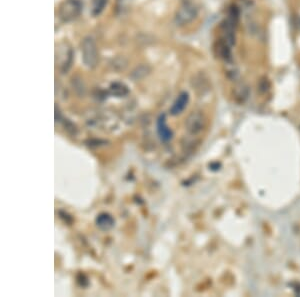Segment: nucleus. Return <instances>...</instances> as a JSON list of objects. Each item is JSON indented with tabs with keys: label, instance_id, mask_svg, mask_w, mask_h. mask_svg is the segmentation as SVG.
I'll return each mask as SVG.
<instances>
[{
	"label": "nucleus",
	"instance_id": "nucleus-1",
	"mask_svg": "<svg viewBox=\"0 0 300 297\" xmlns=\"http://www.w3.org/2000/svg\"><path fill=\"white\" fill-rule=\"evenodd\" d=\"M205 123H206V120L204 115L198 111H195L188 116L185 125H186L187 131L189 133L197 134L203 130V128L205 127Z\"/></svg>",
	"mask_w": 300,
	"mask_h": 297
},
{
	"label": "nucleus",
	"instance_id": "nucleus-2",
	"mask_svg": "<svg viewBox=\"0 0 300 297\" xmlns=\"http://www.w3.org/2000/svg\"><path fill=\"white\" fill-rule=\"evenodd\" d=\"M197 14V9L192 4H184L180 7L176 14V22L180 25L191 22Z\"/></svg>",
	"mask_w": 300,
	"mask_h": 297
},
{
	"label": "nucleus",
	"instance_id": "nucleus-3",
	"mask_svg": "<svg viewBox=\"0 0 300 297\" xmlns=\"http://www.w3.org/2000/svg\"><path fill=\"white\" fill-rule=\"evenodd\" d=\"M83 60L87 66L95 65L97 61V54H96V47L92 39H86L83 42Z\"/></svg>",
	"mask_w": 300,
	"mask_h": 297
},
{
	"label": "nucleus",
	"instance_id": "nucleus-4",
	"mask_svg": "<svg viewBox=\"0 0 300 297\" xmlns=\"http://www.w3.org/2000/svg\"><path fill=\"white\" fill-rule=\"evenodd\" d=\"M80 11V4L76 0H69L60 9V15L63 19L69 20L74 18Z\"/></svg>",
	"mask_w": 300,
	"mask_h": 297
},
{
	"label": "nucleus",
	"instance_id": "nucleus-5",
	"mask_svg": "<svg viewBox=\"0 0 300 297\" xmlns=\"http://www.w3.org/2000/svg\"><path fill=\"white\" fill-rule=\"evenodd\" d=\"M157 134L164 142L171 140L173 137V132L167 126L165 114H161L157 120Z\"/></svg>",
	"mask_w": 300,
	"mask_h": 297
},
{
	"label": "nucleus",
	"instance_id": "nucleus-6",
	"mask_svg": "<svg viewBox=\"0 0 300 297\" xmlns=\"http://www.w3.org/2000/svg\"><path fill=\"white\" fill-rule=\"evenodd\" d=\"M189 101V95L187 92H182L179 94V96L174 101L173 105L170 108V113L172 115H178L183 112V110L186 108Z\"/></svg>",
	"mask_w": 300,
	"mask_h": 297
},
{
	"label": "nucleus",
	"instance_id": "nucleus-7",
	"mask_svg": "<svg viewBox=\"0 0 300 297\" xmlns=\"http://www.w3.org/2000/svg\"><path fill=\"white\" fill-rule=\"evenodd\" d=\"M114 224H115L114 218L108 213H100L96 218V225L101 230H110L111 228L114 227Z\"/></svg>",
	"mask_w": 300,
	"mask_h": 297
},
{
	"label": "nucleus",
	"instance_id": "nucleus-8",
	"mask_svg": "<svg viewBox=\"0 0 300 297\" xmlns=\"http://www.w3.org/2000/svg\"><path fill=\"white\" fill-rule=\"evenodd\" d=\"M110 90H111V93L113 95L118 96V97L124 96V95H126L128 93V88L123 83H119V82L113 83L110 86Z\"/></svg>",
	"mask_w": 300,
	"mask_h": 297
},
{
	"label": "nucleus",
	"instance_id": "nucleus-9",
	"mask_svg": "<svg viewBox=\"0 0 300 297\" xmlns=\"http://www.w3.org/2000/svg\"><path fill=\"white\" fill-rule=\"evenodd\" d=\"M107 0H95L94 7H93V14H98L100 11L103 9L105 3Z\"/></svg>",
	"mask_w": 300,
	"mask_h": 297
}]
</instances>
